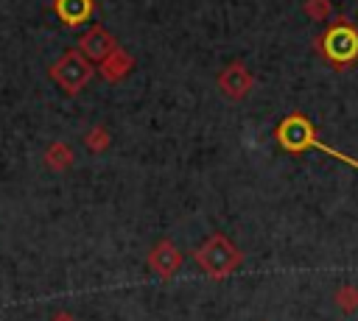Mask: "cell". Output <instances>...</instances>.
I'll return each mask as SVG.
<instances>
[{"instance_id":"obj_3","label":"cell","mask_w":358,"mask_h":321,"mask_svg":"<svg viewBox=\"0 0 358 321\" xmlns=\"http://www.w3.org/2000/svg\"><path fill=\"white\" fill-rule=\"evenodd\" d=\"M319 53L333 67H350L358 61V25H352L347 17H338L324 28V33L316 39Z\"/></svg>"},{"instance_id":"obj_7","label":"cell","mask_w":358,"mask_h":321,"mask_svg":"<svg viewBox=\"0 0 358 321\" xmlns=\"http://www.w3.org/2000/svg\"><path fill=\"white\" fill-rule=\"evenodd\" d=\"M78 47H81V56H84V59H98V61H103L117 45H115V36H112L106 28L95 25V28H90V31L81 36Z\"/></svg>"},{"instance_id":"obj_2","label":"cell","mask_w":358,"mask_h":321,"mask_svg":"<svg viewBox=\"0 0 358 321\" xmlns=\"http://www.w3.org/2000/svg\"><path fill=\"white\" fill-rule=\"evenodd\" d=\"M196 265L210 276V279H227L235 274L243 262V251L227 237V234H210L196 251H193Z\"/></svg>"},{"instance_id":"obj_4","label":"cell","mask_w":358,"mask_h":321,"mask_svg":"<svg viewBox=\"0 0 358 321\" xmlns=\"http://www.w3.org/2000/svg\"><path fill=\"white\" fill-rule=\"evenodd\" d=\"M53 78L59 81L62 89H67L70 95L78 92L90 78H92V67L90 59H84L78 50H67L56 64H53Z\"/></svg>"},{"instance_id":"obj_10","label":"cell","mask_w":358,"mask_h":321,"mask_svg":"<svg viewBox=\"0 0 358 321\" xmlns=\"http://www.w3.org/2000/svg\"><path fill=\"white\" fill-rule=\"evenodd\" d=\"M333 299H336V304H338L341 313H355V310H358V285L341 282V285L336 288Z\"/></svg>"},{"instance_id":"obj_8","label":"cell","mask_w":358,"mask_h":321,"mask_svg":"<svg viewBox=\"0 0 358 321\" xmlns=\"http://www.w3.org/2000/svg\"><path fill=\"white\" fill-rule=\"evenodd\" d=\"M131 67H134V59H131L126 50H120V47H115V50L101 61V73H103L109 81H120Z\"/></svg>"},{"instance_id":"obj_9","label":"cell","mask_w":358,"mask_h":321,"mask_svg":"<svg viewBox=\"0 0 358 321\" xmlns=\"http://www.w3.org/2000/svg\"><path fill=\"white\" fill-rule=\"evenodd\" d=\"M56 11L62 14L64 22L76 25L92 14V0H56Z\"/></svg>"},{"instance_id":"obj_13","label":"cell","mask_w":358,"mask_h":321,"mask_svg":"<svg viewBox=\"0 0 358 321\" xmlns=\"http://www.w3.org/2000/svg\"><path fill=\"white\" fill-rule=\"evenodd\" d=\"M87 145H90L95 154H101V151L109 145V134H106V128H103V126H95V128L87 134Z\"/></svg>"},{"instance_id":"obj_1","label":"cell","mask_w":358,"mask_h":321,"mask_svg":"<svg viewBox=\"0 0 358 321\" xmlns=\"http://www.w3.org/2000/svg\"><path fill=\"white\" fill-rule=\"evenodd\" d=\"M274 140H277V145H280L282 151H288V154L322 151V154H327V156H333V159H338V162H344V165H350V167L358 170V159L350 156V154H344V151H338V148L324 145V142L316 137L313 123H310L305 114H299V112H294V114H288V117H282V120L277 123Z\"/></svg>"},{"instance_id":"obj_5","label":"cell","mask_w":358,"mask_h":321,"mask_svg":"<svg viewBox=\"0 0 358 321\" xmlns=\"http://www.w3.org/2000/svg\"><path fill=\"white\" fill-rule=\"evenodd\" d=\"M252 87H255V75L249 73V67L243 64V61H229L221 73H218V89L229 98V100H241V98H246L249 92H252Z\"/></svg>"},{"instance_id":"obj_6","label":"cell","mask_w":358,"mask_h":321,"mask_svg":"<svg viewBox=\"0 0 358 321\" xmlns=\"http://www.w3.org/2000/svg\"><path fill=\"white\" fill-rule=\"evenodd\" d=\"M148 268L159 279H165V282H171L179 274V268H182V251L173 246V240L162 237L159 243L151 246V251H148Z\"/></svg>"},{"instance_id":"obj_11","label":"cell","mask_w":358,"mask_h":321,"mask_svg":"<svg viewBox=\"0 0 358 321\" xmlns=\"http://www.w3.org/2000/svg\"><path fill=\"white\" fill-rule=\"evenodd\" d=\"M70 162H73V154H70V148H67V145H62V142L50 145V151H48V165H50V167L64 170Z\"/></svg>"},{"instance_id":"obj_14","label":"cell","mask_w":358,"mask_h":321,"mask_svg":"<svg viewBox=\"0 0 358 321\" xmlns=\"http://www.w3.org/2000/svg\"><path fill=\"white\" fill-rule=\"evenodd\" d=\"M50 321H78V318H76V315H70V313H56Z\"/></svg>"},{"instance_id":"obj_12","label":"cell","mask_w":358,"mask_h":321,"mask_svg":"<svg viewBox=\"0 0 358 321\" xmlns=\"http://www.w3.org/2000/svg\"><path fill=\"white\" fill-rule=\"evenodd\" d=\"M305 14L316 22H322L333 14V6H330V0H305Z\"/></svg>"}]
</instances>
